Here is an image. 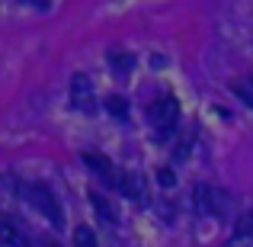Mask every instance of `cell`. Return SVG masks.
<instances>
[{
    "label": "cell",
    "instance_id": "ba28073f",
    "mask_svg": "<svg viewBox=\"0 0 253 247\" xmlns=\"http://www.w3.org/2000/svg\"><path fill=\"white\" fill-rule=\"evenodd\" d=\"M90 199H93V209H96L99 212V218H103V222H116V209H112V202H109V199H103V196H99V193H90Z\"/></svg>",
    "mask_w": 253,
    "mask_h": 247
},
{
    "label": "cell",
    "instance_id": "6da1fadb",
    "mask_svg": "<svg viewBox=\"0 0 253 247\" xmlns=\"http://www.w3.org/2000/svg\"><path fill=\"white\" fill-rule=\"evenodd\" d=\"M148 119L154 122V129H157V135H167V132L176 125V119H179V103H176V97H157L154 103L148 106Z\"/></svg>",
    "mask_w": 253,
    "mask_h": 247
},
{
    "label": "cell",
    "instance_id": "8fae6325",
    "mask_svg": "<svg viewBox=\"0 0 253 247\" xmlns=\"http://www.w3.org/2000/svg\"><path fill=\"white\" fill-rule=\"evenodd\" d=\"M106 109H109L116 119H122L125 112H128V106H125V99H122V97H106Z\"/></svg>",
    "mask_w": 253,
    "mask_h": 247
},
{
    "label": "cell",
    "instance_id": "7c38bea8",
    "mask_svg": "<svg viewBox=\"0 0 253 247\" xmlns=\"http://www.w3.org/2000/svg\"><path fill=\"white\" fill-rule=\"evenodd\" d=\"M234 93H237V97H241L244 99V103H247V106H253V84L247 81V84H234Z\"/></svg>",
    "mask_w": 253,
    "mask_h": 247
},
{
    "label": "cell",
    "instance_id": "2e32d148",
    "mask_svg": "<svg viewBox=\"0 0 253 247\" xmlns=\"http://www.w3.org/2000/svg\"><path fill=\"white\" fill-rule=\"evenodd\" d=\"M42 247H61L58 241H51V238H42Z\"/></svg>",
    "mask_w": 253,
    "mask_h": 247
},
{
    "label": "cell",
    "instance_id": "9c48e42d",
    "mask_svg": "<svg viewBox=\"0 0 253 247\" xmlns=\"http://www.w3.org/2000/svg\"><path fill=\"white\" fill-rule=\"evenodd\" d=\"M74 244H77V247H99V244H96V235H93L86 225H81V228L74 231Z\"/></svg>",
    "mask_w": 253,
    "mask_h": 247
},
{
    "label": "cell",
    "instance_id": "30bf717a",
    "mask_svg": "<svg viewBox=\"0 0 253 247\" xmlns=\"http://www.w3.org/2000/svg\"><path fill=\"white\" fill-rule=\"evenodd\" d=\"M237 238H253V209L250 212H244L241 218H237Z\"/></svg>",
    "mask_w": 253,
    "mask_h": 247
},
{
    "label": "cell",
    "instance_id": "8992f818",
    "mask_svg": "<svg viewBox=\"0 0 253 247\" xmlns=\"http://www.w3.org/2000/svg\"><path fill=\"white\" fill-rule=\"evenodd\" d=\"M84 164L90 167V170L96 173V177H103L106 183H116V167L106 161L103 154H84Z\"/></svg>",
    "mask_w": 253,
    "mask_h": 247
},
{
    "label": "cell",
    "instance_id": "277c9868",
    "mask_svg": "<svg viewBox=\"0 0 253 247\" xmlns=\"http://www.w3.org/2000/svg\"><path fill=\"white\" fill-rule=\"evenodd\" d=\"M116 186L125 193L128 199H135V202H144L148 199V193H144V183L138 173H116Z\"/></svg>",
    "mask_w": 253,
    "mask_h": 247
},
{
    "label": "cell",
    "instance_id": "52a82bcc",
    "mask_svg": "<svg viewBox=\"0 0 253 247\" xmlns=\"http://www.w3.org/2000/svg\"><path fill=\"white\" fill-rule=\"evenodd\" d=\"M109 64H112V71H116V77H128V71L135 68V58H131L128 51L112 49V51H109Z\"/></svg>",
    "mask_w": 253,
    "mask_h": 247
},
{
    "label": "cell",
    "instance_id": "9a60e30c",
    "mask_svg": "<svg viewBox=\"0 0 253 247\" xmlns=\"http://www.w3.org/2000/svg\"><path fill=\"white\" fill-rule=\"evenodd\" d=\"M26 3H36V6H42V10H45V6H48L51 0H26Z\"/></svg>",
    "mask_w": 253,
    "mask_h": 247
},
{
    "label": "cell",
    "instance_id": "5bb4252c",
    "mask_svg": "<svg viewBox=\"0 0 253 247\" xmlns=\"http://www.w3.org/2000/svg\"><path fill=\"white\" fill-rule=\"evenodd\" d=\"M157 180H161V186H173V183H176V177H173L170 167H161V170H157Z\"/></svg>",
    "mask_w": 253,
    "mask_h": 247
},
{
    "label": "cell",
    "instance_id": "5b68a950",
    "mask_svg": "<svg viewBox=\"0 0 253 247\" xmlns=\"http://www.w3.org/2000/svg\"><path fill=\"white\" fill-rule=\"evenodd\" d=\"M215 193L218 190H211V186H205V183H199L196 190H192V205H196L199 215H215Z\"/></svg>",
    "mask_w": 253,
    "mask_h": 247
},
{
    "label": "cell",
    "instance_id": "3957f363",
    "mask_svg": "<svg viewBox=\"0 0 253 247\" xmlns=\"http://www.w3.org/2000/svg\"><path fill=\"white\" fill-rule=\"evenodd\" d=\"M71 99H74L77 109L84 112H93L96 109V99H93V84L86 74H74V81H71Z\"/></svg>",
    "mask_w": 253,
    "mask_h": 247
},
{
    "label": "cell",
    "instance_id": "7a4b0ae2",
    "mask_svg": "<svg viewBox=\"0 0 253 247\" xmlns=\"http://www.w3.org/2000/svg\"><path fill=\"white\" fill-rule=\"evenodd\" d=\"M26 196H29V202L36 205V209H42L45 215H48L51 222H55V228H61V225H64V212H61V205L55 202V196H51V193L45 190V186L32 183L29 190H26Z\"/></svg>",
    "mask_w": 253,
    "mask_h": 247
},
{
    "label": "cell",
    "instance_id": "4fadbf2b",
    "mask_svg": "<svg viewBox=\"0 0 253 247\" xmlns=\"http://www.w3.org/2000/svg\"><path fill=\"white\" fill-rule=\"evenodd\" d=\"M0 244H19L16 231H13L10 225H3V222H0Z\"/></svg>",
    "mask_w": 253,
    "mask_h": 247
}]
</instances>
